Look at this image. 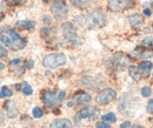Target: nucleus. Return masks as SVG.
I'll return each mask as SVG.
<instances>
[{"instance_id": "7c9ffc66", "label": "nucleus", "mask_w": 153, "mask_h": 128, "mask_svg": "<svg viewBox=\"0 0 153 128\" xmlns=\"http://www.w3.org/2000/svg\"><path fill=\"white\" fill-rule=\"evenodd\" d=\"M33 66H34V61H33V60H28V61L26 62V67H27L28 70H31Z\"/></svg>"}, {"instance_id": "c9c22d12", "label": "nucleus", "mask_w": 153, "mask_h": 128, "mask_svg": "<svg viewBox=\"0 0 153 128\" xmlns=\"http://www.w3.org/2000/svg\"><path fill=\"white\" fill-rule=\"evenodd\" d=\"M16 88H17V90H20V85H19V84H17V85H16Z\"/></svg>"}, {"instance_id": "aec40b11", "label": "nucleus", "mask_w": 153, "mask_h": 128, "mask_svg": "<svg viewBox=\"0 0 153 128\" xmlns=\"http://www.w3.org/2000/svg\"><path fill=\"white\" fill-rule=\"evenodd\" d=\"M70 2L72 4V6H74L76 8H79V10H82L85 7H87L90 0H70Z\"/></svg>"}, {"instance_id": "412c9836", "label": "nucleus", "mask_w": 153, "mask_h": 128, "mask_svg": "<svg viewBox=\"0 0 153 128\" xmlns=\"http://www.w3.org/2000/svg\"><path fill=\"white\" fill-rule=\"evenodd\" d=\"M101 120L105 122H108V124H113L117 121V116H115L114 113H107V114L101 116Z\"/></svg>"}, {"instance_id": "72a5a7b5", "label": "nucleus", "mask_w": 153, "mask_h": 128, "mask_svg": "<svg viewBox=\"0 0 153 128\" xmlns=\"http://www.w3.org/2000/svg\"><path fill=\"white\" fill-rule=\"evenodd\" d=\"M0 68H1V71L5 68V64H4V62H1V64H0Z\"/></svg>"}, {"instance_id": "f8f14e48", "label": "nucleus", "mask_w": 153, "mask_h": 128, "mask_svg": "<svg viewBox=\"0 0 153 128\" xmlns=\"http://www.w3.org/2000/svg\"><path fill=\"white\" fill-rule=\"evenodd\" d=\"M10 67H11V71L13 73H16V75H21L24 72V66H22V60L17 58V59H13L10 64Z\"/></svg>"}, {"instance_id": "c85d7f7f", "label": "nucleus", "mask_w": 153, "mask_h": 128, "mask_svg": "<svg viewBox=\"0 0 153 128\" xmlns=\"http://www.w3.org/2000/svg\"><path fill=\"white\" fill-rule=\"evenodd\" d=\"M97 128H111V126L108 124H106L105 121H102V122L97 124Z\"/></svg>"}, {"instance_id": "a878e982", "label": "nucleus", "mask_w": 153, "mask_h": 128, "mask_svg": "<svg viewBox=\"0 0 153 128\" xmlns=\"http://www.w3.org/2000/svg\"><path fill=\"white\" fill-rule=\"evenodd\" d=\"M143 45H145V46H153V38H145L143 40Z\"/></svg>"}, {"instance_id": "9b49d317", "label": "nucleus", "mask_w": 153, "mask_h": 128, "mask_svg": "<svg viewBox=\"0 0 153 128\" xmlns=\"http://www.w3.org/2000/svg\"><path fill=\"white\" fill-rule=\"evenodd\" d=\"M91 101V95L87 93H78L74 95L72 100L67 102V107H73L76 105H81V104H88Z\"/></svg>"}, {"instance_id": "f704fd0d", "label": "nucleus", "mask_w": 153, "mask_h": 128, "mask_svg": "<svg viewBox=\"0 0 153 128\" xmlns=\"http://www.w3.org/2000/svg\"><path fill=\"white\" fill-rule=\"evenodd\" d=\"M130 128H141L140 126H138V125H135V126H131Z\"/></svg>"}, {"instance_id": "20e7f679", "label": "nucleus", "mask_w": 153, "mask_h": 128, "mask_svg": "<svg viewBox=\"0 0 153 128\" xmlns=\"http://www.w3.org/2000/svg\"><path fill=\"white\" fill-rule=\"evenodd\" d=\"M88 26H97V27H102L107 22V17L101 10H93L88 16Z\"/></svg>"}, {"instance_id": "473e14b6", "label": "nucleus", "mask_w": 153, "mask_h": 128, "mask_svg": "<svg viewBox=\"0 0 153 128\" xmlns=\"http://www.w3.org/2000/svg\"><path fill=\"white\" fill-rule=\"evenodd\" d=\"M144 14L147 16V17H150V16L152 14V13H151V10H150V8H145V10H144Z\"/></svg>"}, {"instance_id": "2f4dec72", "label": "nucleus", "mask_w": 153, "mask_h": 128, "mask_svg": "<svg viewBox=\"0 0 153 128\" xmlns=\"http://www.w3.org/2000/svg\"><path fill=\"white\" fill-rule=\"evenodd\" d=\"M130 126H131V122L130 121H125V122H123L120 125V128H128Z\"/></svg>"}, {"instance_id": "4468645a", "label": "nucleus", "mask_w": 153, "mask_h": 128, "mask_svg": "<svg viewBox=\"0 0 153 128\" xmlns=\"http://www.w3.org/2000/svg\"><path fill=\"white\" fill-rule=\"evenodd\" d=\"M51 128H73V125L68 119H57L52 122Z\"/></svg>"}, {"instance_id": "39448f33", "label": "nucleus", "mask_w": 153, "mask_h": 128, "mask_svg": "<svg viewBox=\"0 0 153 128\" xmlns=\"http://www.w3.org/2000/svg\"><path fill=\"white\" fill-rule=\"evenodd\" d=\"M51 10L54 18L58 20H65L68 16V8L64 0H54Z\"/></svg>"}, {"instance_id": "c756f323", "label": "nucleus", "mask_w": 153, "mask_h": 128, "mask_svg": "<svg viewBox=\"0 0 153 128\" xmlns=\"http://www.w3.org/2000/svg\"><path fill=\"white\" fill-rule=\"evenodd\" d=\"M0 53H1V58H6L7 56V51H6L5 46H2V45L0 47Z\"/></svg>"}, {"instance_id": "f257e3e1", "label": "nucleus", "mask_w": 153, "mask_h": 128, "mask_svg": "<svg viewBox=\"0 0 153 128\" xmlns=\"http://www.w3.org/2000/svg\"><path fill=\"white\" fill-rule=\"evenodd\" d=\"M1 45L13 51H21L26 46V40L20 36L16 30H7L6 32H1Z\"/></svg>"}, {"instance_id": "b1692460", "label": "nucleus", "mask_w": 153, "mask_h": 128, "mask_svg": "<svg viewBox=\"0 0 153 128\" xmlns=\"http://www.w3.org/2000/svg\"><path fill=\"white\" fill-rule=\"evenodd\" d=\"M152 94V90L149 87V86H144L143 88H141V95L144 96V98H147V96H150Z\"/></svg>"}, {"instance_id": "1a4fd4ad", "label": "nucleus", "mask_w": 153, "mask_h": 128, "mask_svg": "<svg viewBox=\"0 0 153 128\" xmlns=\"http://www.w3.org/2000/svg\"><path fill=\"white\" fill-rule=\"evenodd\" d=\"M117 96V93H115L114 90L112 88H106L104 91H101L98 95H97L96 100L98 104L100 105H107L110 102H112Z\"/></svg>"}, {"instance_id": "ddd939ff", "label": "nucleus", "mask_w": 153, "mask_h": 128, "mask_svg": "<svg viewBox=\"0 0 153 128\" xmlns=\"http://www.w3.org/2000/svg\"><path fill=\"white\" fill-rule=\"evenodd\" d=\"M128 21H130V24H131V26L133 28H140L143 26V24H144V19L138 13L130 14L128 16Z\"/></svg>"}, {"instance_id": "4be33fe9", "label": "nucleus", "mask_w": 153, "mask_h": 128, "mask_svg": "<svg viewBox=\"0 0 153 128\" xmlns=\"http://www.w3.org/2000/svg\"><path fill=\"white\" fill-rule=\"evenodd\" d=\"M12 95H13V93L7 86H2L1 87V92H0V96L1 98H11Z\"/></svg>"}, {"instance_id": "f03ea898", "label": "nucleus", "mask_w": 153, "mask_h": 128, "mask_svg": "<svg viewBox=\"0 0 153 128\" xmlns=\"http://www.w3.org/2000/svg\"><path fill=\"white\" fill-rule=\"evenodd\" d=\"M66 98L64 91H45L41 94V100L47 107H58Z\"/></svg>"}, {"instance_id": "423d86ee", "label": "nucleus", "mask_w": 153, "mask_h": 128, "mask_svg": "<svg viewBox=\"0 0 153 128\" xmlns=\"http://www.w3.org/2000/svg\"><path fill=\"white\" fill-rule=\"evenodd\" d=\"M134 6L133 0H108L107 7L111 12H123L125 10L132 8Z\"/></svg>"}, {"instance_id": "0eeeda50", "label": "nucleus", "mask_w": 153, "mask_h": 128, "mask_svg": "<svg viewBox=\"0 0 153 128\" xmlns=\"http://www.w3.org/2000/svg\"><path fill=\"white\" fill-rule=\"evenodd\" d=\"M99 114H100V110L97 107H85L74 115V121L76 124H79L84 119H96Z\"/></svg>"}, {"instance_id": "393cba45", "label": "nucleus", "mask_w": 153, "mask_h": 128, "mask_svg": "<svg viewBox=\"0 0 153 128\" xmlns=\"http://www.w3.org/2000/svg\"><path fill=\"white\" fill-rule=\"evenodd\" d=\"M22 93H24L25 95H31V94L33 93V90H32V87H31L28 84H24V87H22Z\"/></svg>"}, {"instance_id": "6ab92c4d", "label": "nucleus", "mask_w": 153, "mask_h": 128, "mask_svg": "<svg viewBox=\"0 0 153 128\" xmlns=\"http://www.w3.org/2000/svg\"><path fill=\"white\" fill-rule=\"evenodd\" d=\"M5 108H6V110H7L10 118H14V116H17L18 110H17L16 106H14V102H12V101L6 102V104H5Z\"/></svg>"}, {"instance_id": "dca6fc26", "label": "nucleus", "mask_w": 153, "mask_h": 128, "mask_svg": "<svg viewBox=\"0 0 153 128\" xmlns=\"http://www.w3.org/2000/svg\"><path fill=\"white\" fill-rule=\"evenodd\" d=\"M128 73H130L131 78L133 79L134 81H140L141 78H144L141 72H140V70H139V66H130Z\"/></svg>"}, {"instance_id": "e433bc0d", "label": "nucleus", "mask_w": 153, "mask_h": 128, "mask_svg": "<svg viewBox=\"0 0 153 128\" xmlns=\"http://www.w3.org/2000/svg\"><path fill=\"white\" fill-rule=\"evenodd\" d=\"M42 1H44V2H48V0H42Z\"/></svg>"}, {"instance_id": "5701e85b", "label": "nucleus", "mask_w": 153, "mask_h": 128, "mask_svg": "<svg viewBox=\"0 0 153 128\" xmlns=\"http://www.w3.org/2000/svg\"><path fill=\"white\" fill-rule=\"evenodd\" d=\"M42 114H44V112H42V110H41L40 107H34V108L32 110V115H33V118L39 119V118L42 116Z\"/></svg>"}, {"instance_id": "bb28decb", "label": "nucleus", "mask_w": 153, "mask_h": 128, "mask_svg": "<svg viewBox=\"0 0 153 128\" xmlns=\"http://www.w3.org/2000/svg\"><path fill=\"white\" fill-rule=\"evenodd\" d=\"M6 1H7V4L11 5V6H17V5H19L21 2H24L25 0H6Z\"/></svg>"}, {"instance_id": "4c0bfd02", "label": "nucleus", "mask_w": 153, "mask_h": 128, "mask_svg": "<svg viewBox=\"0 0 153 128\" xmlns=\"http://www.w3.org/2000/svg\"><path fill=\"white\" fill-rule=\"evenodd\" d=\"M8 128H13V127H8Z\"/></svg>"}, {"instance_id": "cd10ccee", "label": "nucleus", "mask_w": 153, "mask_h": 128, "mask_svg": "<svg viewBox=\"0 0 153 128\" xmlns=\"http://www.w3.org/2000/svg\"><path fill=\"white\" fill-rule=\"evenodd\" d=\"M146 110H147V112H149L150 114H153V99H151V100L147 102V107H146Z\"/></svg>"}, {"instance_id": "2eb2a0df", "label": "nucleus", "mask_w": 153, "mask_h": 128, "mask_svg": "<svg viewBox=\"0 0 153 128\" xmlns=\"http://www.w3.org/2000/svg\"><path fill=\"white\" fill-rule=\"evenodd\" d=\"M152 67H153V65L151 61H144V62H141V64L139 65V70H140V72H141L144 78L149 76L150 72L152 71Z\"/></svg>"}, {"instance_id": "7ed1b4c3", "label": "nucleus", "mask_w": 153, "mask_h": 128, "mask_svg": "<svg viewBox=\"0 0 153 128\" xmlns=\"http://www.w3.org/2000/svg\"><path fill=\"white\" fill-rule=\"evenodd\" d=\"M67 61L66 59V55L64 53H52V54L46 55L42 60V64L46 68H50V70H54L58 68L62 65H65Z\"/></svg>"}, {"instance_id": "a211bd4d", "label": "nucleus", "mask_w": 153, "mask_h": 128, "mask_svg": "<svg viewBox=\"0 0 153 128\" xmlns=\"http://www.w3.org/2000/svg\"><path fill=\"white\" fill-rule=\"evenodd\" d=\"M134 54L138 55V56H140V58L147 59V58L153 56V52L152 51H149L147 48H141V47H139V48L134 50Z\"/></svg>"}, {"instance_id": "f3484780", "label": "nucleus", "mask_w": 153, "mask_h": 128, "mask_svg": "<svg viewBox=\"0 0 153 128\" xmlns=\"http://www.w3.org/2000/svg\"><path fill=\"white\" fill-rule=\"evenodd\" d=\"M17 26L21 30H27V31H32L36 27V22L32 20H20L17 22Z\"/></svg>"}, {"instance_id": "9d476101", "label": "nucleus", "mask_w": 153, "mask_h": 128, "mask_svg": "<svg viewBox=\"0 0 153 128\" xmlns=\"http://www.w3.org/2000/svg\"><path fill=\"white\" fill-rule=\"evenodd\" d=\"M62 34H64V39L70 42H73L78 39L76 28L72 22H65L62 25Z\"/></svg>"}, {"instance_id": "6e6552de", "label": "nucleus", "mask_w": 153, "mask_h": 128, "mask_svg": "<svg viewBox=\"0 0 153 128\" xmlns=\"http://www.w3.org/2000/svg\"><path fill=\"white\" fill-rule=\"evenodd\" d=\"M130 64V58L125 54H115L111 58V68H114L115 71L124 70Z\"/></svg>"}]
</instances>
